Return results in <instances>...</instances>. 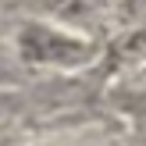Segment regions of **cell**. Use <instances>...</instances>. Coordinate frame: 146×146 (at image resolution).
<instances>
[{
    "instance_id": "obj_2",
    "label": "cell",
    "mask_w": 146,
    "mask_h": 146,
    "mask_svg": "<svg viewBox=\"0 0 146 146\" xmlns=\"http://www.w3.org/2000/svg\"><path fill=\"white\" fill-rule=\"evenodd\" d=\"M54 4L57 14H64V18H86V14H93L104 0H50Z\"/></svg>"
},
{
    "instance_id": "obj_1",
    "label": "cell",
    "mask_w": 146,
    "mask_h": 146,
    "mask_svg": "<svg viewBox=\"0 0 146 146\" xmlns=\"http://www.w3.org/2000/svg\"><path fill=\"white\" fill-rule=\"evenodd\" d=\"M18 54H21V61L43 64V68H78V64L93 61L96 46L61 25L29 21L18 32Z\"/></svg>"
}]
</instances>
